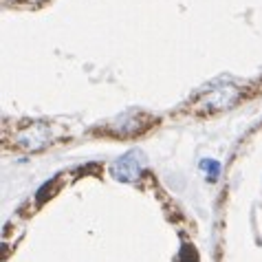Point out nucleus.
I'll list each match as a JSON object with an SVG mask.
<instances>
[{"instance_id":"obj_1","label":"nucleus","mask_w":262,"mask_h":262,"mask_svg":"<svg viewBox=\"0 0 262 262\" xmlns=\"http://www.w3.org/2000/svg\"><path fill=\"white\" fill-rule=\"evenodd\" d=\"M51 143V126L45 121H31L27 126L18 128L13 135V145L23 148L27 152H38L45 150Z\"/></svg>"},{"instance_id":"obj_2","label":"nucleus","mask_w":262,"mask_h":262,"mask_svg":"<svg viewBox=\"0 0 262 262\" xmlns=\"http://www.w3.org/2000/svg\"><path fill=\"white\" fill-rule=\"evenodd\" d=\"M238 99V89L234 86H221V89H209L205 95L194 104V111L201 115H212L218 111L229 108Z\"/></svg>"},{"instance_id":"obj_3","label":"nucleus","mask_w":262,"mask_h":262,"mask_svg":"<svg viewBox=\"0 0 262 262\" xmlns=\"http://www.w3.org/2000/svg\"><path fill=\"white\" fill-rule=\"evenodd\" d=\"M143 163H145L143 152L130 150L123 157H119L117 161L111 163V174L115 181H121V183H135L143 172Z\"/></svg>"},{"instance_id":"obj_4","label":"nucleus","mask_w":262,"mask_h":262,"mask_svg":"<svg viewBox=\"0 0 262 262\" xmlns=\"http://www.w3.org/2000/svg\"><path fill=\"white\" fill-rule=\"evenodd\" d=\"M148 117L141 113H126L115 121V123H108V128L104 133L113 135V137H133V135H139L148 128Z\"/></svg>"},{"instance_id":"obj_5","label":"nucleus","mask_w":262,"mask_h":262,"mask_svg":"<svg viewBox=\"0 0 262 262\" xmlns=\"http://www.w3.org/2000/svg\"><path fill=\"white\" fill-rule=\"evenodd\" d=\"M199 165H201V170L207 172V181H209V183H216L218 177H221V163H218L216 159H203Z\"/></svg>"}]
</instances>
